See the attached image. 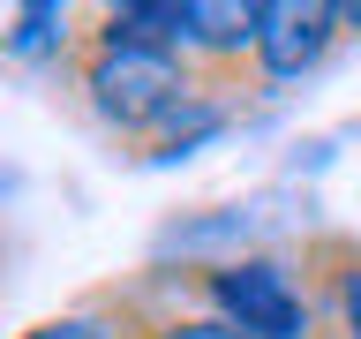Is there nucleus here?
Listing matches in <instances>:
<instances>
[{
    "label": "nucleus",
    "instance_id": "f257e3e1",
    "mask_svg": "<svg viewBox=\"0 0 361 339\" xmlns=\"http://www.w3.org/2000/svg\"><path fill=\"white\" fill-rule=\"evenodd\" d=\"M180 294L233 324L241 339H324V294H316L309 249H241L219 264H180Z\"/></svg>",
    "mask_w": 361,
    "mask_h": 339
},
{
    "label": "nucleus",
    "instance_id": "f03ea898",
    "mask_svg": "<svg viewBox=\"0 0 361 339\" xmlns=\"http://www.w3.org/2000/svg\"><path fill=\"white\" fill-rule=\"evenodd\" d=\"M196 83H203V68L188 53H158V45H90L83 38V53H75V90L121 143H143Z\"/></svg>",
    "mask_w": 361,
    "mask_h": 339
},
{
    "label": "nucleus",
    "instance_id": "7ed1b4c3",
    "mask_svg": "<svg viewBox=\"0 0 361 339\" xmlns=\"http://www.w3.org/2000/svg\"><path fill=\"white\" fill-rule=\"evenodd\" d=\"M338 0H264L256 16V53H248V83L256 98H279V90L309 83L316 68L338 53Z\"/></svg>",
    "mask_w": 361,
    "mask_h": 339
},
{
    "label": "nucleus",
    "instance_id": "20e7f679",
    "mask_svg": "<svg viewBox=\"0 0 361 339\" xmlns=\"http://www.w3.org/2000/svg\"><path fill=\"white\" fill-rule=\"evenodd\" d=\"M241 90L248 83H219V76H203L188 98H180L166 121H158L143 143H128V158L135 166H180V158H196V151H211L233 121H241Z\"/></svg>",
    "mask_w": 361,
    "mask_h": 339
},
{
    "label": "nucleus",
    "instance_id": "39448f33",
    "mask_svg": "<svg viewBox=\"0 0 361 339\" xmlns=\"http://www.w3.org/2000/svg\"><path fill=\"white\" fill-rule=\"evenodd\" d=\"M256 16H264V0H188V61L203 76H219V83H248Z\"/></svg>",
    "mask_w": 361,
    "mask_h": 339
},
{
    "label": "nucleus",
    "instance_id": "423d86ee",
    "mask_svg": "<svg viewBox=\"0 0 361 339\" xmlns=\"http://www.w3.org/2000/svg\"><path fill=\"white\" fill-rule=\"evenodd\" d=\"M106 309H113V324H121V339H241L233 324L196 309L188 294H180V302H158L151 287H128V294H106Z\"/></svg>",
    "mask_w": 361,
    "mask_h": 339
},
{
    "label": "nucleus",
    "instance_id": "0eeeda50",
    "mask_svg": "<svg viewBox=\"0 0 361 339\" xmlns=\"http://www.w3.org/2000/svg\"><path fill=\"white\" fill-rule=\"evenodd\" d=\"M83 38L90 45H158V53H188V0H121V8H98Z\"/></svg>",
    "mask_w": 361,
    "mask_h": 339
},
{
    "label": "nucleus",
    "instance_id": "6e6552de",
    "mask_svg": "<svg viewBox=\"0 0 361 339\" xmlns=\"http://www.w3.org/2000/svg\"><path fill=\"white\" fill-rule=\"evenodd\" d=\"M316 294H324V339H361V242H309Z\"/></svg>",
    "mask_w": 361,
    "mask_h": 339
},
{
    "label": "nucleus",
    "instance_id": "1a4fd4ad",
    "mask_svg": "<svg viewBox=\"0 0 361 339\" xmlns=\"http://www.w3.org/2000/svg\"><path fill=\"white\" fill-rule=\"evenodd\" d=\"M0 53H8V61H30V68H45V61H68V68H75L83 30H75V16H68L61 0H38V8H16V16H8Z\"/></svg>",
    "mask_w": 361,
    "mask_h": 339
},
{
    "label": "nucleus",
    "instance_id": "9d476101",
    "mask_svg": "<svg viewBox=\"0 0 361 339\" xmlns=\"http://www.w3.org/2000/svg\"><path fill=\"white\" fill-rule=\"evenodd\" d=\"M23 339H121V324H113L106 302H90V309H68V316H45V324H30Z\"/></svg>",
    "mask_w": 361,
    "mask_h": 339
},
{
    "label": "nucleus",
    "instance_id": "9b49d317",
    "mask_svg": "<svg viewBox=\"0 0 361 339\" xmlns=\"http://www.w3.org/2000/svg\"><path fill=\"white\" fill-rule=\"evenodd\" d=\"M338 30H346V38H361V0H338Z\"/></svg>",
    "mask_w": 361,
    "mask_h": 339
}]
</instances>
